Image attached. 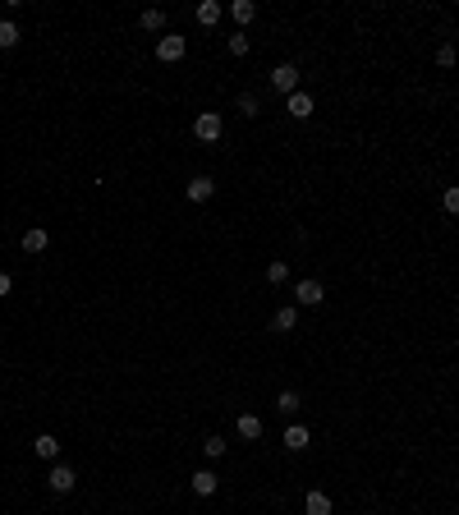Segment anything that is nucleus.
Here are the masks:
<instances>
[{"label": "nucleus", "instance_id": "bb28decb", "mask_svg": "<svg viewBox=\"0 0 459 515\" xmlns=\"http://www.w3.org/2000/svg\"><path fill=\"white\" fill-rule=\"evenodd\" d=\"M0 332H5V327H0Z\"/></svg>", "mask_w": 459, "mask_h": 515}, {"label": "nucleus", "instance_id": "5701e85b", "mask_svg": "<svg viewBox=\"0 0 459 515\" xmlns=\"http://www.w3.org/2000/svg\"><path fill=\"white\" fill-rule=\"evenodd\" d=\"M239 115H248V120L258 115V92H243L239 97Z\"/></svg>", "mask_w": 459, "mask_h": 515}, {"label": "nucleus", "instance_id": "ddd939ff", "mask_svg": "<svg viewBox=\"0 0 459 515\" xmlns=\"http://www.w3.org/2000/svg\"><path fill=\"white\" fill-rule=\"evenodd\" d=\"M271 327H276V332H294V327H299V308H276Z\"/></svg>", "mask_w": 459, "mask_h": 515}, {"label": "nucleus", "instance_id": "f03ea898", "mask_svg": "<svg viewBox=\"0 0 459 515\" xmlns=\"http://www.w3.org/2000/svg\"><path fill=\"white\" fill-rule=\"evenodd\" d=\"M74 483H78V474L70 470V465L55 460V465H51V474H46V488H51V492H74Z\"/></svg>", "mask_w": 459, "mask_h": 515}, {"label": "nucleus", "instance_id": "39448f33", "mask_svg": "<svg viewBox=\"0 0 459 515\" xmlns=\"http://www.w3.org/2000/svg\"><path fill=\"white\" fill-rule=\"evenodd\" d=\"M211 193H216V180H207V175H193V180L184 184V198L189 202H207Z\"/></svg>", "mask_w": 459, "mask_h": 515}, {"label": "nucleus", "instance_id": "412c9836", "mask_svg": "<svg viewBox=\"0 0 459 515\" xmlns=\"http://www.w3.org/2000/svg\"><path fill=\"white\" fill-rule=\"evenodd\" d=\"M441 207L450 212V217H459V184H450V189L441 193Z\"/></svg>", "mask_w": 459, "mask_h": 515}, {"label": "nucleus", "instance_id": "f8f14e48", "mask_svg": "<svg viewBox=\"0 0 459 515\" xmlns=\"http://www.w3.org/2000/svg\"><path fill=\"white\" fill-rule=\"evenodd\" d=\"M230 14H234V23H253V18H258V5H253V0H230Z\"/></svg>", "mask_w": 459, "mask_h": 515}, {"label": "nucleus", "instance_id": "a211bd4d", "mask_svg": "<svg viewBox=\"0 0 459 515\" xmlns=\"http://www.w3.org/2000/svg\"><path fill=\"white\" fill-rule=\"evenodd\" d=\"M299 405H304V401H299V391H280L276 410H280V414H289V419H294V414H299Z\"/></svg>", "mask_w": 459, "mask_h": 515}, {"label": "nucleus", "instance_id": "a878e982", "mask_svg": "<svg viewBox=\"0 0 459 515\" xmlns=\"http://www.w3.org/2000/svg\"><path fill=\"white\" fill-rule=\"evenodd\" d=\"M9 286H14V281H9V271H0V299L9 295Z\"/></svg>", "mask_w": 459, "mask_h": 515}, {"label": "nucleus", "instance_id": "4be33fe9", "mask_svg": "<svg viewBox=\"0 0 459 515\" xmlns=\"http://www.w3.org/2000/svg\"><path fill=\"white\" fill-rule=\"evenodd\" d=\"M202 451H207L211 460H221V455H226V437H207V442H202Z\"/></svg>", "mask_w": 459, "mask_h": 515}, {"label": "nucleus", "instance_id": "0eeeda50", "mask_svg": "<svg viewBox=\"0 0 459 515\" xmlns=\"http://www.w3.org/2000/svg\"><path fill=\"white\" fill-rule=\"evenodd\" d=\"M285 111L294 115V120H308V115H312V97L308 92H289L285 97Z\"/></svg>", "mask_w": 459, "mask_h": 515}, {"label": "nucleus", "instance_id": "6ab92c4d", "mask_svg": "<svg viewBox=\"0 0 459 515\" xmlns=\"http://www.w3.org/2000/svg\"><path fill=\"white\" fill-rule=\"evenodd\" d=\"M267 281H271V286H285V281H289V267H285V262H267Z\"/></svg>", "mask_w": 459, "mask_h": 515}, {"label": "nucleus", "instance_id": "aec40b11", "mask_svg": "<svg viewBox=\"0 0 459 515\" xmlns=\"http://www.w3.org/2000/svg\"><path fill=\"white\" fill-rule=\"evenodd\" d=\"M143 28H148V33H161L165 28V9H143Z\"/></svg>", "mask_w": 459, "mask_h": 515}, {"label": "nucleus", "instance_id": "393cba45", "mask_svg": "<svg viewBox=\"0 0 459 515\" xmlns=\"http://www.w3.org/2000/svg\"><path fill=\"white\" fill-rule=\"evenodd\" d=\"M436 60H441L446 70H450V65H455V46H441V51H436Z\"/></svg>", "mask_w": 459, "mask_h": 515}, {"label": "nucleus", "instance_id": "dca6fc26", "mask_svg": "<svg viewBox=\"0 0 459 515\" xmlns=\"http://www.w3.org/2000/svg\"><path fill=\"white\" fill-rule=\"evenodd\" d=\"M9 46H18V28L14 18H0V51H9Z\"/></svg>", "mask_w": 459, "mask_h": 515}, {"label": "nucleus", "instance_id": "2eb2a0df", "mask_svg": "<svg viewBox=\"0 0 459 515\" xmlns=\"http://www.w3.org/2000/svg\"><path fill=\"white\" fill-rule=\"evenodd\" d=\"M198 23H202V28L221 23V5H216V0H202V5H198Z\"/></svg>", "mask_w": 459, "mask_h": 515}, {"label": "nucleus", "instance_id": "1a4fd4ad", "mask_svg": "<svg viewBox=\"0 0 459 515\" xmlns=\"http://www.w3.org/2000/svg\"><path fill=\"white\" fill-rule=\"evenodd\" d=\"M33 455H37V460H55V455H60V442H55L51 433H42V437L33 442Z\"/></svg>", "mask_w": 459, "mask_h": 515}, {"label": "nucleus", "instance_id": "f3484780", "mask_svg": "<svg viewBox=\"0 0 459 515\" xmlns=\"http://www.w3.org/2000/svg\"><path fill=\"white\" fill-rule=\"evenodd\" d=\"M23 249H28V254H42V249H46V230H42V226H33V230L23 235Z\"/></svg>", "mask_w": 459, "mask_h": 515}, {"label": "nucleus", "instance_id": "7ed1b4c3", "mask_svg": "<svg viewBox=\"0 0 459 515\" xmlns=\"http://www.w3.org/2000/svg\"><path fill=\"white\" fill-rule=\"evenodd\" d=\"M321 299H326L321 281H299V286H294V304H299V308H317Z\"/></svg>", "mask_w": 459, "mask_h": 515}, {"label": "nucleus", "instance_id": "9d476101", "mask_svg": "<svg viewBox=\"0 0 459 515\" xmlns=\"http://www.w3.org/2000/svg\"><path fill=\"white\" fill-rule=\"evenodd\" d=\"M308 442H312V437H308V428H304V423L285 428V451H308Z\"/></svg>", "mask_w": 459, "mask_h": 515}, {"label": "nucleus", "instance_id": "6e6552de", "mask_svg": "<svg viewBox=\"0 0 459 515\" xmlns=\"http://www.w3.org/2000/svg\"><path fill=\"white\" fill-rule=\"evenodd\" d=\"M234 433H239L243 442H258V437H262V419H258V414H239V423H234Z\"/></svg>", "mask_w": 459, "mask_h": 515}, {"label": "nucleus", "instance_id": "b1692460", "mask_svg": "<svg viewBox=\"0 0 459 515\" xmlns=\"http://www.w3.org/2000/svg\"><path fill=\"white\" fill-rule=\"evenodd\" d=\"M230 55H248V37H243V33L230 37Z\"/></svg>", "mask_w": 459, "mask_h": 515}, {"label": "nucleus", "instance_id": "20e7f679", "mask_svg": "<svg viewBox=\"0 0 459 515\" xmlns=\"http://www.w3.org/2000/svg\"><path fill=\"white\" fill-rule=\"evenodd\" d=\"M271 87H276V92H299V70L294 65H276V70H271Z\"/></svg>", "mask_w": 459, "mask_h": 515}, {"label": "nucleus", "instance_id": "9b49d317", "mask_svg": "<svg viewBox=\"0 0 459 515\" xmlns=\"http://www.w3.org/2000/svg\"><path fill=\"white\" fill-rule=\"evenodd\" d=\"M304 515H331V497L326 492H308L304 497Z\"/></svg>", "mask_w": 459, "mask_h": 515}, {"label": "nucleus", "instance_id": "f257e3e1", "mask_svg": "<svg viewBox=\"0 0 459 515\" xmlns=\"http://www.w3.org/2000/svg\"><path fill=\"white\" fill-rule=\"evenodd\" d=\"M221 129H226V124H221V115H216V111H202L198 120H193V139H202V143H216V139H221Z\"/></svg>", "mask_w": 459, "mask_h": 515}, {"label": "nucleus", "instance_id": "4468645a", "mask_svg": "<svg viewBox=\"0 0 459 515\" xmlns=\"http://www.w3.org/2000/svg\"><path fill=\"white\" fill-rule=\"evenodd\" d=\"M193 492H198V497H211V492H216V474L198 470V474H193Z\"/></svg>", "mask_w": 459, "mask_h": 515}, {"label": "nucleus", "instance_id": "423d86ee", "mask_svg": "<svg viewBox=\"0 0 459 515\" xmlns=\"http://www.w3.org/2000/svg\"><path fill=\"white\" fill-rule=\"evenodd\" d=\"M156 60H165V65H175V60H184V37H161L156 42Z\"/></svg>", "mask_w": 459, "mask_h": 515}]
</instances>
